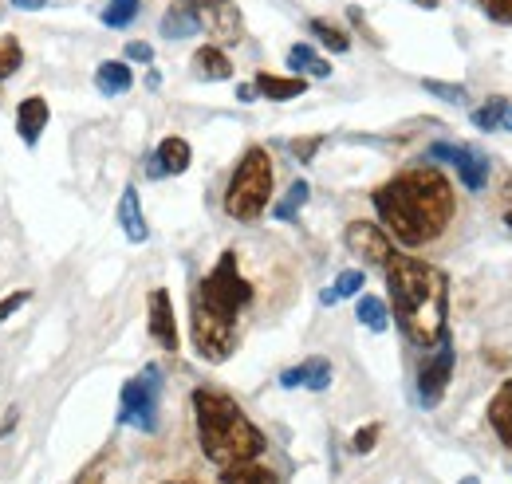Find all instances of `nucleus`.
<instances>
[{"label":"nucleus","mask_w":512,"mask_h":484,"mask_svg":"<svg viewBox=\"0 0 512 484\" xmlns=\"http://www.w3.org/2000/svg\"><path fill=\"white\" fill-rule=\"evenodd\" d=\"M343 241H347V248H351L359 260L379 264V268H386V260L394 256V244L386 237V229L375 225V221H351L347 233H343Z\"/></svg>","instance_id":"nucleus-11"},{"label":"nucleus","mask_w":512,"mask_h":484,"mask_svg":"<svg viewBox=\"0 0 512 484\" xmlns=\"http://www.w3.org/2000/svg\"><path fill=\"white\" fill-rule=\"evenodd\" d=\"M430 158L457 166V178L469 193H481L489 185V158L481 150H469V146H449V142H434L430 146Z\"/></svg>","instance_id":"nucleus-9"},{"label":"nucleus","mask_w":512,"mask_h":484,"mask_svg":"<svg viewBox=\"0 0 512 484\" xmlns=\"http://www.w3.org/2000/svg\"><path fill=\"white\" fill-rule=\"evenodd\" d=\"M193 418H197L201 453L221 469L256 461L264 453V433L245 418V410L225 390H209V386L193 390Z\"/></svg>","instance_id":"nucleus-3"},{"label":"nucleus","mask_w":512,"mask_h":484,"mask_svg":"<svg viewBox=\"0 0 512 484\" xmlns=\"http://www.w3.org/2000/svg\"><path fill=\"white\" fill-rule=\"evenodd\" d=\"M461 484H481V481H477V477H465V481H461Z\"/></svg>","instance_id":"nucleus-43"},{"label":"nucleus","mask_w":512,"mask_h":484,"mask_svg":"<svg viewBox=\"0 0 512 484\" xmlns=\"http://www.w3.org/2000/svg\"><path fill=\"white\" fill-rule=\"evenodd\" d=\"M379 433H383L379 425H363V429L351 437V449H355V453H371V449L379 445Z\"/></svg>","instance_id":"nucleus-32"},{"label":"nucleus","mask_w":512,"mask_h":484,"mask_svg":"<svg viewBox=\"0 0 512 484\" xmlns=\"http://www.w3.org/2000/svg\"><path fill=\"white\" fill-rule=\"evenodd\" d=\"M95 87H99V95H127L134 87V75H130L127 63L107 60L95 67Z\"/></svg>","instance_id":"nucleus-20"},{"label":"nucleus","mask_w":512,"mask_h":484,"mask_svg":"<svg viewBox=\"0 0 512 484\" xmlns=\"http://www.w3.org/2000/svg\"><path fill=\"white\" fill-rule=\"evenodd\" d=\"M193 75L201 83H225V79H233V63L217 44H205L193 52Z\"/></svg>","instance_id":"nucleus-16"},{"label":"nucleus","mask_w":512,"mask_h":484,"mask_svg":"<svg viewBox=\"0 0 512 484\" xmlns=\"http://www.w3.org/2000/svg\"><path fill=\"white\" fill-rule=\"evenodd\" d=\"M150 339L162 347V351H178V319H174V300L166 288H154L150 292Z\"/></svg>","instance_id":"nucleus-13"},{"label":"nucleus","mask_w":512,"mask_h":484,"mask_svg":"<svg viewBox=\"0 0 512 484\" xmlns=\"http://www.w3.org/2000/svg\"><path fill=\"white\" fill-rule=\"evenodd\" d=\"M331 378H335V370H331V363L323 359V355H316V359H308V363L292 366V370H284L280 374V386L284 390H296V386H308V390H327L331 386Z\"/></svg>","instance_id":"nucleus-14"},{"label":"nucleus","mask_w":512,"mask_h":484,"mask_svg":"<svg viewBox=\"0 0 512 484\" xmlns=\"http://www.w3.org/2000/svg\"><path fill=\"white\" fill-rule=\"evenodd\" d=\"M422 87L430 95H438L442 103H465V87L461 83H442V79H422Z\"/></svg>","instance_id":"nucleus-31"},{"label":"nucleus","mask_w":512,"mask_h":484,"mask_svg":"<svg viewBox=\"0 0 512 484\" xmlns=\"http://www.w3.org/2000/svg\"><path fill=\"white\" fill-rule=\"evenodd\" d=\"M221 484H276V477H272V469H264L256 461H241L221 473Z\"/></svg>","instance_id":"nucleus-28"},{"label":"nucleus","mask_w":512,"mask_h":484,"mask_svg":"<svg viewBox=\"0 0 512 484\" xmlns=\"http://www.w3.org/2000/svg\"><path fill=\"white\" fill-rule=\"evenodd\" d=\"M193 300H201L213 315L237 323V315H241V311L249 307V300H253V284L241 276V268H237V252H221V260H217L213 272L201 280V288H197Z\"/></svg>","instance_id":"nucleus-5"},{"label":"nucleus","mask_w":512,"mask_h":484,"mask_svg":"<svg viewBox=\"0 0 512 484\" xmlns=\"http://www.w3.org/2000/svg\"><path fill=\"white\" fill-rule=\"evenodd\" d=\"M355 315H359V323H363L367 331H375V335H383L386 327H390V311H386V303L379 300V296H363V292H359Z\"/></svg>","instance_id":"nucleus-25"},{"label":"nucleus","mask_w":512,"mask_h":484,"mask_svg":"<svg viewBox=\"0 0 512 484\" xmlns=\"http://www.w3.org/2000/svg\"><path fill=\"white\" fill-rule=\"evenodd\" d=\"M308 32L320 40L327 52H335V56H343L347 48H351V36L339 28V24H331V20H323V16H316L312 24H308Z\"/></svg>","instance_id":"nucleus-26"},{"label":"nucleus","mask_w":512,"mask_h":484,"mask_svg":"<svg viewBox=\"0 0 512 484\" xmlns=\"http://www.w3.org/2000/svg\"><path fill=\"white\" fill-rule=\"evenodd\" d=\"M28 300H32V292H8V296L0 300V323H4L8 315H16V311H20Z\"/></svg>","instance_id":"nucleus-34"},{"label":"nucleus","mask_w":512,"mask_h":484,"mask_svg":"<svg viewBox=\"0 0 512 484\" xmlns=\"http://www.w3.org/2000/svg\"><path fill=\"white\" fill-rule=\"evenodd\" d=\"M501 126H505V130H512V103L505 107V119H501Z\"/></svg>","instance_id":"nucleus-41"},{"label":"nucleus","mask_w":512,"mask_h":484,"mask_svg":"<svg viewBox=\"0 0 512 484\" xmlns=\"http://www.w3.org/2000/svg\"><path fill=\"white\" fill-rule=\"evenodd\" d=\"M20 63H24L20 40H16V36H0V83L12 79V75L20 71Z\"/></svg>","instance_id":"nucleus-29"},{"label":"nucleus","mask_w":512,"mask_h":484,"mask_svg":"<svg viewBox=\"0 0 512 484\" xmlns=\"http://www.w3.org/2000/svg\"><path fill=\"white\" fill-rule=\"evenodd\" d=\"M158 402H162V370L146 366L119 394V422L138 429V433H154L158 429Z\"/></svg>","instance_id":"nucleus-6"},{"label":"nucleus","mask_w":512,"mask_h":484,"mask_svg":"<svg viewBox=\"0 0 512 484\" xmlns=\"http://www.w3.org/2000/svg\"><path fill=\"white\" fill-rule=\"evenodd\" d=\"M123 56H127L130 63H154V48H150L146 40H130Z\"/></svg>","instance_id":"nucleus-35"},{"label":"nucleus","mask_w":512,"mask_h":484,"mask_svg":"<svg viewBox=\"0 0 512 484\" xmlns=\"http://www.w3.org/2000/svg\"><path fill=\"white\" fill-rule=\"evenodd\" d=\"M505 99L501 95H493L489 103H481L477 111H473V126H481V130H501V119H505Z\"/></svg>","instance_id":"nucleus-30"},{"label":"nucleus","mask_w":512,"mask_h":484,"mask_svg":"<svg viewBox=\"0 0 512 484\" xmlns=\"http://www.w3.org/2000/svg\"><path fill=\"white\" fill-rule=\"evenodd\" d=\"M79 484H103V477H99V469H87V473L79 477Z\"/></svg>","instance_id":"nucleus-39"},{"label":"nucleus","mask_w":512,"mask_h":484,"mask_svg":"<svg viewBox=\"0 0 512 484\" xmlns=\"http://www.w3.org/2000/svg\"><path fill=\"white\" fill-rule=\"evenodd\" d=\"M138 12H142V0H107L103 12H99V20H103L111 32H123V28H130V24L138 20Z\"/></svg>","instance_id":"nucleus-23"},{"label":"nucleus","mask_w":512,"mask_h":484,"mask_svg":"<svg viewBox=\"0 0 512 484\" xmlns=\"http://www.w3.org/2000/svg\"><path fill=\"white\" fill-rule=\"evenodd\" d=\"M386 296L394 307V323L410 347L434 351L446 339L449 284L442 268H434L418 256L394 252L386 260Z\"/></svg>","instance_id":"nucleus-2"},{"label":"nucleus","mask_w":512,"mask_h":484,"mask_svg":"<svg viewBox=\"0 0 512 484\" xmlns=\"http://www.w3.org/2000/svg\"><path fill=\"white\" fill-rule=\"evenodd\" d=\"M375 213L383 221L386 237H394L406 248H422V244L438 241L453 221V189L449 178L434 166H418L406 170L398 178H390L371 193Z\"/></svg>","instance_id":"nucleus-1"},{"label":"nucleus","mask_w":512,"mask_h":484,"mask_svg":"<svg viewBox=\"0 0 512 484\" xmlns=\"http://www.w3.org/2000/svg\"><path fill=\"white\" fill-rule=\"evenodd\" d=\"M481 8H485V16L489 20H497V24H512V0H477Z\"/></svg>","instance_id":"nucleus-33"},{"label":"nucleus","mask_w":512,"mask_h":484,"mask_svg":"<svg viewBox=\"0 0 512 484\" xmlns=\"http://www.w3.org/2000/svg\"><path fill=\"white\" fill-rule=\"evenodd\" d=\"M256 95H264V99H272V103H288V99H296V95H304L308 91V83L296 75V79H280V75H268V71H260L256 75Z\"/></svg>","instance_id":"nucleus-19"},{"label":"nucleus","mask_w":512,"mask_h":484,"mask_svg":"<svg viewBox=\"0 0 512 484\" xmlns=\"http://www.w3.org/2000/svg\"><path fill=\"white\" fill-rule=\"evenodd\" d=\"M193 12H197V24L201 32L213 36V44H237L245 36V16L233 0H193Z\"/></svg>","instance_id":"nucleus-8"},{"label":"nucleus","mask_w":512,"mask_h":484,"mask_svg":"<svg viewBox=\"0 0 512 484\" xmlns=\"http://www.w3.org/2000/svg\"><path fill=\"white\" fill-rule=\"evenodd\" d=\"M237 99H241V103H256L260 95H256V87H253V83H241V87H237Z\"/></svg>","instance_id":"nucleus-37"},{"label":"nucleus","mask_w":512,"mask_h":484,"mask_svg":"<svg viewBox=\"0 0 512 484\" xmlns=\"http://www.w3.org/2000/svg\"><path fill=\"white\" fill-rule=\"evenodd\" d=\"M489 425L497 429V437L512 449V378L501 382V390H497L493 402H489Z\"/></svg>","instance_id":"nucleus-21"},{"label":"nucleus","mask_w":512,"mask_h":484,"mask_svg":"<svg viewBox=\"0 0 512 484\" xmlns=\"http://www.w3.org/2000/svg\"><path fill=\"white\" fill-rule=\"evenodd\" d=\"M363 284H367V276H363L359 268H347V272H339V276H335V288L320 292V303L323 307H331V303L347 300V296H359V292H363Z\"/></svg>","instance_id":"nucleus-24"},{"label":"nucleus","mask_w":512,"mask_h":484,"mask_svg":"<svg viewBox=\"0 0 512 484\" xmlns=\"http://www.w3.org/2000/svg\"><path fill=\"white\" fill-rule=\"evenodd\" d=\"M414 4H418V8H438L442 0H414Z\"/></svg>","instance_id":"nucleus-42"},{"label":"nucleus","mask_w":512,"mask_h":484,"mask_svg":"<svg viewBox=\"0 0 512 484\" xmlns=\"http://www.w3.org/2000/svg\"><path fill=\"white\" fill-rule=\"evenodd\" d=\"M288 67L300 71V75H316V79H327V75H331V63L323 60L312 44H292V48H288Z\"/></svg>","instance_id":"nucleus-22"},{"label":"nucleus","mask_w":512,"mask_h":484,"mask_svg":"<svg viewBox=\"0 0 512 484\" xmlns=\"http://www.w3.org/2000/svg\"><path fill=\"white\" fill-rule=\"evenodd\" d=\"M48 119H52V111H48V99H40V95H28V99L16 107V130H20L24 146H36V142H40Z\"/></svg>","instance_id":"nucleus-15"},{"label":"nucleus","mask_w":512,"mask_h":484,"mask_svg":"<svg viewBox=\"0 0 512 484\" xmlns=\"http://www.w3.org/2000/svg\"><path fill=\"white\" fill-rule=\"evenodd\" d=\"M323 138H300V142H292V154L300 158V162H312V154L320 150Z\"/></svg>","instance_id":"nucleus-36"},{"label":"nucleus","mask_w":512,"mask_h":484,"mask_svg":"<svg viewBox=\"0 0 512 484\" xmlns=\"http://www.w3.org/2000/svg\"><path fill=\"white\" fill-rule=\"evenodd\" d=\"M193 162V150L186 138H178V134H170V138H162L158 142V150L150 154V162H146V174L150 178H178V174H186Z\"/></svg>","instance_id":"nucleus-12"},{"label":"nucleus","mask_w":512,"mask_h":484,"mask_svg":"<svg viewBox=\"0 0 512 484\" xmlns=\"http://www.w3.org/2000/svg\"><path fill=\"white\" fill-rule=\"evenodd\" d=\"M193 347L205 363H225L237 347V323L213 315L201 300H193Z\"/></svg>","instance_id":"nucleus-7"},{"label":"nucleus","mask_w":512,"mask_h":484,"mask_svg":"<svg viewBox=\"0 0 512 484\" xmlns=\"http://www.w3.org/2000/svg\"><path fill=\"white\" fill-rule=\"evenodd\" d=\"M12 4H16L20 12H36V8H44L48 0H12Z\"/></svg>","instance_id":"nucleus-38"},{"label":"nucleus","mask_w":512,"mask_h":484,"mask_svg":"<svg viewBox=\"0 0 512 484\" xmlns=\"http://www.w3.org/2000/svg\"><path fill=\"white\" fill-rule=\"evenodd\" d=\"M308 197H312V185H308V182H292V185H288V193L276 201L272 217H276V221H296V213L308 205Z\"/></svg>","instance_id":"nucleus-27"},{"label":"nucleus","mask_w":512,"mask_h":484,"mask_svg":"<svg viewBox=\"0 0 512 484\" xmlns=\"http://www.w3.org/2000/svg\"><path fill=\"white\" fill-rule=\"evenodd\" d=\"M197 32H201V24H197V12H193V0H174L162 16V36L166 40H190Z\"/></svg>","instance_id":"nucleus-17"},{"label":"nucleus","mask_w":512,"mask_h":484,"mask_svg":"<svg viewBox=\"0 0 512 484\" xmlns=\"http://www.w3.org/2000/svg\"><path fill=\"white\" fill-rule=\"evenodd\" d=\"M268 197H272V158H268V150L249 146L225 189V213L233 221L249 225L268 209Z\"/></svg>","instance_id":"nucleus-4"},{"label":"nucleus","mask_w":512,"mask_h":484,"mask_svg":"<svg viewBox=\"0 0 512 484\" xmlns=\"http://www.w3.org/2000/svg\"><path fill=\"white\" fill-rule=\"evenodd\" d=\"M505 221H509L512 229V182H509V193H505Z\"/></svg>","instance_id":"nucleus-40"},{"label":"nucleus","mask_w":512,"mask_h":484,"mask_svg":"<svg viewBox=\"0 0 512 484\" xmlns=\"http://www.w3.org/2000/svg\"><path fill=\"white\" fill-rule=\"evenodd\" d=\"M449 378H453V347H449V335L434 347V355L422 363L418 370V398L426 410H434L449 390Z\"/></svg>","instance_id":"nucleus-10"},{"label":"nucleus","mask_w":512,"mask_h":484,"mask_svg":"<svg viewBox=\"0 0 512 484\" xmlns=\"http://www.w3.org/2000/svg\"><path fill=\"white\" fill-rule=\"evenodd\" d=\"M119 225H123V233H127L130 244H142L146 237H150L146 217H142V201H138V189H134V185L123 189V201H119Z\"/></svg>","instance_id":"nucleus-18"}]
</instances>
